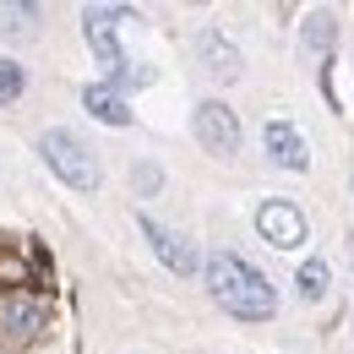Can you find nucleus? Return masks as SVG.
Returning a JSON list of instances; mask_svg holds the SVG:
<instances>
[{"label":"nucleus","mask_w":354,"mask_h":354,"mask_svg":"<svg viewBox=\"0 0 354 354\" xmlns=\"http://www.w3.org/2000/svg\"><path fill=\"white\" fill-rule=\"evenodd\" d=\"M257 234H262L267 245H278V251H300L306 245V213L295 207V202H283V196H267L262 207H257Z\"/></svg>","instance_id":"obj_5"},{"label":"nucleus","mask_w":354,"mask_h":354,"mask_svg":"<svg viewBox=\"0 0 354 354\" xmlns=\"http://www.w3.org/2000/svg\"><path fill=\"white\" fill-rule=\"evenodd\" d=\"M196 55H202V66H207L218 82H234V77H240V49L229 44L218 28H202V33H196Z\"/></svg>","instance_id":"obj_9"},{"label":"nucleus","mask_w":354,"mask_h":354,"mask_svg":"<svg viewBox=\"0 0 354 354\" xmlns=\"http://www.w3.org/2000/svg\"><path fill=\"white\" fill-rule=\"evenodd\" d=\"M191 131H196V142H202L207 153H218V158H229V153L240 147V120H234V109H229V104H218V98L196 104Z\"/></svg>","instance_id":"obj_6"},{"label":"nucleus","mask_w":354,"mask_h":354,"mask_svg":"<svg viewBox=\"0 0 354 354\" xmlns=\"http://www.w3.org/2000/svg\"><path fill=\"white\" fill-rule=\"evenodd\" d=\"M327 278H333V272H327L322 257H310V262L295 272V283H300V295H306V300H322V295H327Z\"/></svg>","instance_id":"obj_13"},{"label":"nucleus","mask_w":354,"mask_h":354,"mask_svg":"<svg viewBox=\"0 0 354 354\" xmlns=\"http://www.w3.org/2000/svg\"><path fill=\"white\" fill-rule=\"evenodd\" d=\"M39 17H44V11H39L33 0H17V6L0 0V33H6V39H33V33H39Z\"/></svg>","instance_id":"obj_11"},{"label":"nucleus","mask_w":354,"mask_h":354,"mask_svg":"<svg viewBox=\"0 0 354 354\" xmlns=\"http://www.w3.org/2000/svg\"><path fill=\"white\" fill-rule=\"evenodd\" d=\"M39 153H44V164L60 175V185H71V191H98V158H93V147L82 142L77 131H66V126H55V131L39 136Z\"/></svg>","instance_id":"obj_3"},{"label":"nucleus","mask_w":354,"mask_h":354,"mask_svg":"<svg viewBox=\"0 0 354 354\" xmlns=\"http://www.w3.org/2000/svg\"><path fill=\"white\" fill-rule=\"evenodd\" d=\"M44 327V300L28 289H0V344H28Z\"/></svg>","instance_id":"obj_4"},{"label":"nucleus","mask_w":354,"mask_h":354,"mask_svg":"<svg viewBox=\"0 0 354 354\" xmlns=\"http://www.w3.org/2000/svg\"><path fill=\"white\" fill-rule=\"evenodd\" d=\"M202 272H207V295H213L234 322H267V316L278 310V289L267 283L262 267H251L245 257L213 251V257L202 262Z\"/></svg>","instance_id":"obj_1"},{"label":"nucleus","mask_w":354,"mask_h":354,"mask_svg":"<svg viewBox=\"0 0 354 354\" xmlns=\"http://www.w3.org/2000/svg\"><path fill=\"white\" fill-rule=\"evenodd\" d=\"M82 104H88L93 120H104V126H131V104L115 88H104V82H88V88H82Z\"/></svg>","instance_id":"obj_10"},{"label":"nucleus","mask_w":354,"mask_h":354,"mask_svg":"<svg viewBox=\"0 0 354 354\" xmlns=\"http://www.w3.org/2000/svg\"><path fill=\"white\" fill-rule=\"evenodd\" d=\"M300 39H306L310 55H327V49L338 44V17H333V11H310V17H306V33H300Z\"/></svg>","instance_id":"obj_12"},{"label":"nucleus","mask_w":354,"mask_h":354,"mask_svg":"<svg viewBox=\"0 0 354 354\" xmlns=\"http://www.w3.org/2000/svg\"><path fill=\"white\" fill-rule=\"evenodd\" d=\"M131 180H136V191L147 196V191H158V180H164V175H158V164H136Z\"/></svg>","instance_id":"obj_15"},{"label":"nucleus","mask_w":354,"mask_h":354,"mask_svg":"<svg viewBox=\"0 0 354 354\" xmlns=\"http://www.w3.org/2000/svg\"><path fill=\"white\" fill-rule=\"evenodd\" d=\"M22 88H28V71H22L17 60H0V104H11Z\"/></svg>","instance_id":"obj_14"},{"label":"nucleus","mask_w":354,"mask_h":354,"mask_svg":"<svg viewBox=\"0 0 354 354\" xmlns=\"http://www.w3.org/2000/svg\"><path fill=\"white\" fill-rule=\"evenodd\" d=\"M262 147H267V158H272L278 169H310V147H306V136L295 131L289 120H267Z\"/></svg>","instance_id":"obj_8"},{"label":"nucleus","mask_w":354,"mask_h":354,"mask_svg":"<svg viewBox=\"0 0 354 354\" xmlns=\"http://www.w3.org/2000/svg\"><path fill=\"white\" fill-rule=\"evenodd\" d=\"M142 234H147V245H153V257L169 267L175 278H191L196 267H202V257H196V245L180 234V229H169V223H158V218H147L142 213Z\"/></svg>","instance_id":"obj_7"},{"label":"nucleus","mask_w":354,"mask_h":354,"mask_svg":"<svg viewBox=\"0 0 354 354\" xmlns=\"http://www.w3.org/2000/svg\"><path fill=\"white\" fill-rule=\"evenodd\" d=\"M126 17H131L126 6H88V11H82V33H88L98 66H104V88H115L120 98H126V88H142V82H147V71H136L131 60L120 55V22H126Z\"/></svg>","instance_id":"obj_2"}]
</instances>
